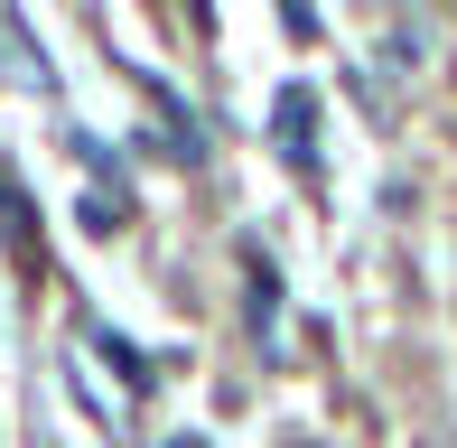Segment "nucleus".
<instances>
[{
  "instance_id": "2",
  "label": "nucleus",
  "mask_w": 457,
  "mask_h": 448,
  "mask_svg": "<svg viewBox=\"0 0 457 448\" xmlns=\"http://www.w3.org/2000/svg\"><path fill=\"white\" fill-rule=\"evenodd\" d=\"M0 224H10L19 261H29V271H37V224H29V196H19V178H0Z\"/></svg>"
},
{
  "instance_id": "1",
  "label": "nucleus",
  "mask_w": 457,
  "mask_h": 448,
  "mask_svg": "<svg viewBox=\"0 0 457 448\" xmlns=\"http://www.w3.org/2000/svg\"><path fill=\"white\" fill-rule=\"evenodd\" d=\"M308 121H318V94H308V85H289V94H280V150L299 159V169L318 159V140H308Z\"/></svg>"
},
{
  "instance_id": "3",
  "label": "nucleus",
  "mask_w": 457,
  "mask_h": 448,
  "mask_svg": "<svg viewBox=\"0 0 457 448\" xmlns=\"http://www.w3.org/2000/svg\"><path fill=\"white\" fill-rule=\"evenodd\" d=\"M178 448H205V439H178Z\"/></svg>"
}]
</instances>
